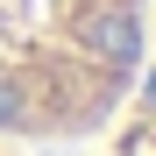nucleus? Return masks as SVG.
Listing matches in <instances>:
<instances>
[{
    "instance_id": "f257e3e1",
    "label": "nucleus",
    "mask_w": 156,
    "mask_h": 156,
    "mask_svg": "<svg viewBox=\"0 0 156 156\" xmlns=\"http://www.w3.org/2000/svg\"><path fill=\"white\" fill-rule=\"evenodd\" d=\"M149 78V0H0V149H92Z\"/></svg>"
},
{
    "instance_id": "f03ea898",
    "label": "nucleus",
    "mask_w": 156,
    "mask_h": 156,
    "mask_svg": "<svg viewBox=\"0 0 156 156\" xmlns=\"http://www.w3.org/2000/svg\"><path fill=\"white\" fill-rule=\"evenodd\" d=\"M149 78H156V0H149Z\"/></svg>"
}]
</instances>
